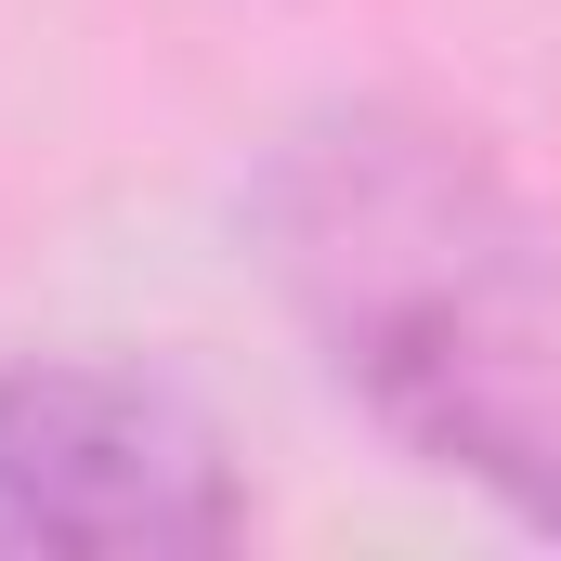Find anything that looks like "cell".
Wrapping results in <instances>:
<instances>
[{"instance_id":"cell-1","label":"cell","mask_w":561,"mask_h":561,"mask_svg":"<svg viewBox=\"0 0 561 561\" xmlns=\"http://www.w3.org/2000/svg\"><path fill=\"white\" fill-rule=\"evenodd\" d=\"M262 262L327 379L419 470L561 536V222L419 105H327L262 157Z\"/></svg>"},{"instance_id":"cell-2","label":"cell","mask_w":561,"mask_h":561,"mask_svg":"<svg viewBox=\"0 0 561 561\" xmlns=\"http://www.w3.org/2000/svg\"><path fill=\"white\" fill-rule=\"evenodd\" d=\"M236 536H249V483L196 392L144 366H79V353L0 366V561H196Z\"/></svg>"}]
</instances>
